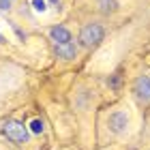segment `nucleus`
I'll return each instance as SVG.
<instances>
[{"label":"nucleus","instance_id":"0eeeda50","mask_svg":"<svg viewBox=\"0 0 150 150\" xmlns=\"http://www.w3.org/2000/svg\"><path fill=\"white\" fill-rule=\"evenodd\" d=\"M30 131L32 133H41V131H43V122H41V120H32L30 122Z\"/></svg>","mask_w":150,"mask_h":150},{"label":"nucleus","instance_id":"f257e3e1","mask_svg":"<svg viewBox=\"0 0 150 150\" xmlns=\"http://www.w3.org/2000/svg\"><path fill=\"white\" fill-rule=\"evenodd\" d=\"M103 37H105V30L101 28L99 24H86L84 28H81V32H79V41H81L84 47L99 45L101 41H103Z\"/></svg>","mask_w":150,"mask_h":150},{"label":"nucleus","instance_id":"6e6552de","mask_svg":"<svg viewBox=\"0 0 150 150\" xmlns=\"http://www.w3.org/2000/svg\"><path fill=\"white\" fill-rule=\"evenodd\" d=\"M32 4H35L37 11H43V9H45V2H43V0H32Z\"/></svg>","mask_w":150,"mask_h":150},{"label":"nucleus","instance_id":"20e7f679","mask_svg":"<svg viewBox=\"0 0 150 150\" xmlns=\"http://www.w3.org/2000/svg\"><path fill=\"white\" fill-rule=\"evenodd\" d=\"M54 52H56V56L62 58V60H73L77 56V47H75L73 41H69V43H56Z\"/></svg>","mask_w":150,"mask_h":150},{"label":"nucleus","instance_id":"39448f33","mask_svg":"<svg viewBox=\"0 0 150 150\" xmlns=\"http://www.w3.org/2000/svg\"><path fill=\"white\" fill-rule=\"evenodd\" d=\"M127 122H129V118H127V114H122V112H116V114L110 116V127L114 129L116 133H122V131H125Z\"/></svg>","mask_w":150,"mask_h":150},{"label":"nucleus","instance_id":"f03ea898","mask_svg":"<svg viewBox=\"0 0 150 150\" xmlns=\"http://www.w3.org/2000/svg\"><path fill=\"white\" fill-rule=\"evenodd\" d=\"M2 133L9 137L11 142H17V144H24V142H28L30 137V133H28V129H26L22 122H15V120H11V122H4V127H2Z\"/></svg>","mask_w":150,"mask_h":150},{"label":"nucleus","instance_id":"7ed1b4c3","mask_svg":"<svg viewBox=\"0 0 150 150\" xmlns=\"http://www.w3.org/2000/svg\"><path fill=\"white\" fill-rule=\"evenodd\" d=\"M133 92L135 97H137L139 101H150V77L148 75H142V77L135 79V86H133Z\"/></svg>","mask_w":150,"mask_h":150},{"label":"nucleus","instance_id":"9d476101","mask_svg":"<svg viewBox=\"0 0 150 150\" xmlns=\"http://www.w3.org/2000/svg\"><path fill=\"white\" fill-rule=\"evenodd\" d=\"M2 41H4V39H2V35H0V43H2Z\"/></svg>","mask_w":150,"mask_h":150},{"label":"nucleus","instance_id":"1a4fd4ad","mask_svg":"<svg viewBox=\"0 0 150 150\" xmlns=\"http://www.w3.org/2000/svg\"><path fill=\"white\" fill-rule=\"evenodd\" d=\"M13 0H0V9H9Z\"/></svg>","mask_w":150,"mask_h":150},{"label":"nucleus","instance_id":"423d86ee","mask_svg":"<svg viewBox=\"0 0 150 150\" xmlns=\"http://www.w3.org/2000/svg\"><path fill=\"white\" fill-rule=\"evenodd\" d=\"M50 37L52 41H56V43H69L71 41V32L62 28V26H54V28L50 30Z\"/></svg>","mask_w":150,"mask_h":150}]
</instances>
